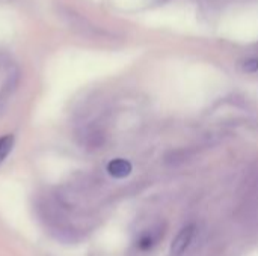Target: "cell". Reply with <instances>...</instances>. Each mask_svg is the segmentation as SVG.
Here are the masks:
<instances>
[{"label": "cell", "mask_w": 258, "mask_h": 256, "mask_svg": "<svg viewBox=\"0 0 258 256\" xmlns=\"http://www.w3.org/2000/svg\"><path fill=\"white\" fill-rule=\"evenodd\" d=\"M151 246H153V238H151L150 235H147V237L141 238V241H139V247H141V249L147 250V249H150Z\"/></svg>", "instance_id": "277c9868"}, {"label": "cell", "mask_w": 258, "mask_h": 256, "mask_svg": "<svg viewBox=\"0 0 258 256\" xmlns=\"http://www.w3.org/2000/svg\"><path fill=\"white\" fill-rule=\"evenodd\" d=\"M107 172L113 177V178H125L132 174V164L127 160H113L109 163L107 166Z\"/></svg>", "instance_id": "7a4b0ae2"}, {"label": "cell", "mask_w": 258, "mask_h": 256, "mask_svg": "<svg viewBox=\"0 0 258 256\" xmlns=\"http://www.w3.org/2000/svg\"><path fill=\"white\" fill-rule=\"evenodd\" d=\"M194 234H195V226H194V225H187V226H184V228L177 234V237L172 240V244H171V253L175 256H180L181 253H184V252H186V249L189 247V244L192 243Z\"/></svg>", "instance_id": "6da1fadb"}, {"label": "cell", "mask_w": 258, "mask_h": 256, "mask_svg": "<svg viewBox=\"0 0 258 256\" xmlns=\"http://www.w3.org/2000/svg\"><path fill=\"white\" fill-rule=\"evenodd\" d=\"M14 145V136L6 134L3 137H0V164L3 163V160L8 157V154L11 152Z\"/></svg>", "instance_id": "3957f363"}, {"label": "cell", "mask_w": 258, "mask_h": 256, "mask_svg": "<svg viewBox=\"0 0 258 256\" xmlns=\"http://www.w3.org/2000/svg\"><path fill=\"white\" fill-rule=\"evenodd\" d=\"M245 69H246V71H257L258 60H248V62L245 63Z\"/></svg>", "instance_id": "5b68a950"}]
</instances>
